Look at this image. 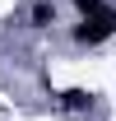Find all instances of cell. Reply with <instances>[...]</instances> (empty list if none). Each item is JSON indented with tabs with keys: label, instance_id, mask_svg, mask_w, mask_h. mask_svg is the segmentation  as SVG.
Instances as JSON below:
<instances>
[{
	"label": "cell",
	"instance_id": "cell-1",
	"mask_svg": "<svg viewBox=\"0 0 116 121\" xmlns=\"http://www.w3.org/2000/svg\"><path fill=\"white\" fill-rule=\"evenodd\" d=\"M116 33V14L112 9H102V14H88L79 28H74V42H84V47H98V42H107Z\"/></svg>",
	"mask_w": 116,
	"mask_h": 121
},
{
	"label": "cell",
	"instance_id": "cell-2",
	"mask_svg": "<svg viewBox=\"0 0 116 121\" xmlns=\"http://www.w3.org/2000/svg\"><path fill=\"white\" fill-rule=\"evenodd\" d=\"M93 103V93H84V89H65L60 93V107H70V112H79V107H88Z\"/></svg>",
	"mask_w": 116,
	"mask_h": 121
},
{
	"label": "cell",
	"instance_id": "cell-3",
	"mask_svg": "<svg viewBox=\"0 0 116 121\" xmlns=\"http://www.w3.org/2000/svg\"><path fill=\"white\" fill-rule=\"evenodd\" d=\"M51 19H56V9H51V5H33V28H46Z\"/></svg>",
	"mask_w": 116,
	"mask_h": 121
},
{
	"label": "cell",
	"instance_id": "cell-4",
	"mask_svg": "<svg viewBox=\"0 0 116 121\" xmlns=\"http://www.w3.org/2000/svg\"><path fill=\"white\" fill-rule=\"evenodd\" d=\"M74 5H79V14H84V19H88V14H102V0H74Z\"/></svg>",
	"mask_w": 116,
	"mask_h": 121
}]
</instances>
